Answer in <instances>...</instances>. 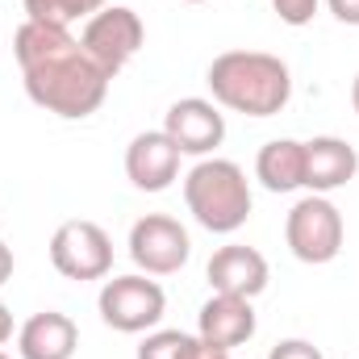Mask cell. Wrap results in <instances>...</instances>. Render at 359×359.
I'll list each match as a JSON object with an SVG mask.
<instances>
[{
  "instance_id": "ac0fdd59",
  "label": "cell",
  "mask_w": 359,
  "mask_h": 359,
  "mask_svg": "<svg viewBox=\"0 0 359 359\" xmlns=\"http://www.w3.org/2000/svg\"><path fill=\"white\" fill-rule=\"evenodd\" d=\"M184 330H155L147 334V343L138 347V359H176L180 347H184Z\"/></svg>"
},
{
  "instance_id": "e0dca14e",
  "label": "cell",
  "mask_w": 359,
  "mask_h": 359,
  "mask_svg": "<svg viewBox=\"0 0 359 359\" xmlns=\"http://www.w3.org/2000/svg\"><path fill=\"white\" fill-rule=\"evenodd\" d=\"M109 0H25L29 21H46V25H72L80 17L100 13Z\"/></svg>"
},
{
  "instance_id": "5b68a950",
  "label": "cell",
  "mask_w": 359,
  "mask_h": 359,
  "mask_svg": "<svg viewBox=\"0 0 359 359\" xmlns=\"http://www.w3.org/2000/svg\"><path fill=\"white\" fill-rule=\"evenodd\" d=\"M284 238H288V251L301 264H330L343 251V213L326 196L309 192L305 201H297L288 209Z\"/></svg>"
},
{
  "instance_id": "4316f807",
  "label": "cell",
  "mask_w": 359,
  "mask_h": 359,
  "mask_svg": "<svg viewBox=\"0 0 359 359\" xmlns=\"http://www.w3.org/2000/svg\"><path fill=\"white\" fill-rule=\"evenodd\" d=\"M0 359H13V355H4V351H0Z\"/></svg>"
},
{
  "instance_id": "4fadbf2b",
  "label": "cell",
  "mask_w": 359,
  "mask_h": 359,
  "mask_svg": "<svg viewBox=\"0 0 359 359\" xmlns=\"http://www.w3.org/2000/svg\"><path fill=\"white\" fill-rule=\"evenodd\" d=\"M76 347H80V330H76V322H72L67 313H59V309L34 313V318L21 326V334H17L21 359H72Z\"/></svg>"
},
{
  "instance_id": "cb8c5ba5",
  "label": "cell",
  "mask_w": 359,
  "mask_h": 359,
  "mask_svg": "<svg viewBox=\"0 0 359 359\" xmlns=\"http://www.w3.org/2000/svg\"><path fill=\"white\" fill-rule=\"evenodd\" d=\"M8 339H13V313L0 305V343H8Z\"/></svg>"
},
{
  "instance_id": "5bb4252c",
  "label": "cell",
  "mask_w": 359,
  "mask_h": 359,
  "mask_svg": "<svg viewBox=\"0 0 359 359\" xmlns=\"http://www.w3.org/2000/svg\"><path fill=\"white\" fill-rule=\"evenodd\" d=\"M359 172V155L351 142L343 138H313L305 142V188L326 196L334 188H343L347 180H355Z\"/></svg>"
},
{
  "instance_id": "d4e9b609",
  "label": "cell",
  "mask_w": 359,
  "mask_h": 359,
  "mask_svg": "<svg viewBox=\"0 0 359 359\" xmlns=\"http://www.w3.org/2000/svg\"><path fill=\"white\" fill-rule=\"evenodd\" d=\"M351 104H355V113H359V76H355V84H351Z\"/></svg>"
},
{
  "instance_id": "8fae6325",
  "label": "cell",
  "mask_w": 359,
  "mask_h": 359,
  "mask_svg": "<svg viewBox=\"0 0 359 359\" xmlns=\"http://www.w3.org/2000/svg\"><path fill=\"white\" fill-rule=\"evenodd\" d=\"M209 288L213 292H230V297H259L264 288H268V259L255 251V247H222V251H213V259H209Z\"/></svg>"
},
{
  "instance_id": "52a82bcc",
  "label": "cell",
  "mask_w": 359,
  "mask_h": 359,
  "mask_svg": "<svg viewBox=\"0 0 359 359\" xmlns=\"http://www.w3.org/2000/svg\"><path fill=\"white\" fill-rule=\"evenodd\" d=\"M50 264L67 280H104L113 271V243L96 222H63L50 238Z\"/></svg>"
},
{
  "instance_id": "9a60e30c",
  "label": "cell",
  "mask_w": 359,
  "mask_h": 359,
  "mask_svg": "<svg viewBox=\"0 0 359 359\" xmlns=\"http://www.w3.org/2000/svg\"><path fill=\"white\" fill-rule=\"evenodd\" d=\"M255 176L268 192H292L305 188V142L297 138H271L255 159Z\"/></svg>"
},
{
  "instance_id": "ffe728a7",
  "label": "cell",
  "mask_w": 359,
  "mask_h": 359,
  "mask_svg": "<svg viewBox=\"0 0 359 359\" xmlns=\"http://www.w3.org/2000/svg\"><path fill=\"white\" fill-rule=\"evenodd\" d=\"M268 359H322V351L313 343H305V339H284V343L271 347Z\"/></svg>"
},
{
  "instance_id": "7402d4cb",
  "label": "cell",
  "mask_w": 359,
  "mask_h": 359,
  "mask_svg": "<svg viewBox=\"0 0 359 359\" xmlns=\"http://www.w3.org/2000/svg\"><path fill=\"white\" fill-rule=\"evenodd\" d=\"M326 4L343 25H359V0H326Z\"/></svg>"
},
{
  "instance_id": "7c38bea8",
  "label": "cell",
  "mask_w": 359,
  "mask_h": 359,
  "mask_svg": "<svg viewBox=\"0 0 359 359\" xmlns=\"http://www.w3.org/2000/svg\"><path fill=\"white\" fill-rule=\"evenodd\" d=\"M201 339L222 347V351H234L243 347L251 334H255V309L247 297H230V292H213L205 305H201V322H196Z\"/></svg>"
},
{
  "instance_id": "277c9868",
  "label": "cell",
  "mask_w": 359,
  "mask_h": 359,
  "mask_svg": "<svg viewBox=\"0 0 359 359\" xmlns=\"http://www.w3.org/2000/svg\"><path fill=\"white\" fill-rule=\"evenodd\" d=\"M142 42H147V25H142V17H138L134 8H126V4H104L100 13H92L88 25H84V34H80L84 55H88L109 80L142 50Z\"/></svg>"
},
{
  "instance_id": "603a6c76",
  "label": "cell",
  "mask_w": 359,
  "mask_h": 359,
  "mask_svg": "<svg viewBox=\"0 0 359 359\" xmlns=\"http://www.w3.org/2000/svg\"><path fill=\"white\" fill-rule=\"evenodd\" d=\"M13 280V251L0 243V284H8Z\"/></svg>"
},
{
  "instance_id": "8992f818",
  "label": "cell",
  "mask_w": 359,
  "mask_h": 359,
  "mask_svg": "<svg viewBox=\"0 0 359 359\" xmlns=\"http://www.w3.org/2000/svg\"><path fill=\"white\" fill-rule=\"evenodd\" d=\"M96 305H100L104 326H113L121 334H142V330L159 326V318L168 309V297L147 276H113L100 288V301Z\"/></svg>"
},
{
  "instance_id": "ba28073f",
  "label": "cell",
  "mask_w": 359,
  "mask_h": 359,
  "mask_svg": "<svg viewBox=\"0 0 359 359\" xmlns=\"http://www.w3.org/2000/svg\"><path fill=\"white\" fill-rule=\"evenodd\" d=\"M188 255H192V238H188V230L176 217L147 213V217L134 222V230H130V259L147 276H172V271H180L188 264Z\"/></svg>"
},
{
  "instance_id": "484cf974",
  "label": "cell",
  "mask_w": 359,
  "mask_h": 359,
  "mask_svg": "<svg viewBox=\"0 0 359 359\" xmlns=\"http://www.w3.org/2000/svg\"><path fill=\"white\" fill-rule=\"evenodd\" d=\"M184 4H205V0H184Z\"/></svg>"
},
{
  "instance_id": "d6986e66",
  "label": "cell",
  "mask_w": 359,
  "mask_h": 359,
  "mask_svg": "<svg viewBox=\"0 0 359 359\" xmlns=\"http://www.w3.org/2000/svg\"><path fill=\"white\" fill-rule=\"evenodd\" d=\"M318 4L322 0H271V8L284 25H309L318 17Z\"/></svg>"
},
{
  "instance_id": "3957f363",
  "label": "cell",
  "mask_w": 359,
  "mask_h": 359,
  "mask_svg": "<svg viewBox=\"0 0 359 359\" xmlns=\"http://www.w3.org/2000/svg\"><path fill=\"white\" fill-rule=\"evenodd\" d=\"M184 201H188V213L209 234H234L251 217L247 172L230 159H201L184 176Z\"/></svg>"
},
{
  "instance_id": "7a4b0ae2",
  "label": "cell",
  "mask_w": 359,
  "mask_h": 359,
  "mask_svg": "<svg viewBox=\"0 0 359 359\" xmlns=\"http://www.w3.org/2000/svg\"><path fill=\"white\" fill-rule=\"evenodd\" d=\"M21 76H25V92L34 104H42L46 113H59L67 121L96 113L109 92V76L84 55V46H72Z\"/></svg>"
},
{
  "instance_id": "30bf717a",
  "label": "cell",
  "mask_w": 359,
  "mask_h": 359,
  "mask_svg": "<svg viewBox=\"0 0 359 359\" xmlns=\"http://www.w3.org/2000/svg\"><path fill=\"white\" fill-rule=\"evenodd\" d=\"M126 176L142 192H163L180 176V147L163 130H147L126 151Z\"/></svg>"
},
{
  "instance_id": "6da1fadb",
  "label": "cell",
  "mask_w": 359,
  "mask_h": 359,
  "mask_svg": "<svg viewBox=\"0 0 359 359\" xmlns=\"http://www.w3.org/2000/svg\"><path fill=\"white\" fill-rule=\"evenodd\" d=\"M205 80L217 104L247 117H276L292 96L288 63L268 50H226L209 63Z\"/></svg>"
},
{
  "instance_id": "9c48e42d",
  "label": "cell",
  "mask_w": 359,
  "mask_h": 359,
  "mask_svg": "<svg viewBox=\"0 0 359 359\" xmlns=\"http://www.w3.org/2000/svg\"><path fill=\"white\" fill-rule=\"evenodd\" d=\"M163 134L180 147V155H209L222 147L226 138V117L213 109V100L201 96H184L168 109L163 117Z\"/></svg>"
},
{
  "instance_id": "44dd1931",
  "label": "cell",
  "mask_w": 359,
  "mask_h": 359,
  "mask_svg": "<svg viewBox=\"0 0 359 359\" xmlns=\"http://www.w3.org/2000/svg\"><path fill=\"white\" fill-rule=\"evenodd\" d=\"M176 359H230V351H222V347H213V343H205L201 334L192 339H184V347H180V355Z\"/></svg>"
},
{
  "instance_id": "2e32d148",
  "label": "cell",
  "mask_w": 359,
  "mask_h": 359,
  "mask_svg": "<svg viewBox=\"0 0 359 359\" xmlns=\"http://www.w3.org/2000/svg\"><path fill=\"white\" fill-rule=\"evenodd\" d=\"M72 46H80V38H72L67 25H46V21H25V25L17 29V38H13V50H17L21 72L38 67V63L55 59V55H63V50H72Z\"/></svg>"
}]
</instances>
